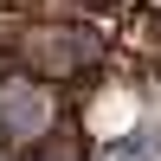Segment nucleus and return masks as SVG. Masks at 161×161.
I'll return each instance as SVG.
<instances>
[{
	"mask_svg": "<svg viewBox=\"0 0 161 161\" xmlns=\"http://www.w3.org/2000/svg\"><path fill=\"white\" fill-rule=\"evenodd\" d=\"M32 161H90V129L84 123H58L45 142H39Z\"/></svg>",
	"mask_w": 161,
	"mask_h": 161,
	"instance_id": "nucleus-2",
	"label": "nucleus"
},
{
	"mask_svg": "<svg viewBox=\"0 0 161 161\" xmlns=\"http://www.w3.org/2000/svg\"><path fill=\"white\" fill-rule=\"evenodd\" d=\"M84 7H90V13H136L142 0H84Z\"/></svg>",
	"mask_w": 161,
	"mask_h": 161,
	"instance_id": "nucleus-3",
	"label": "nucleus"
},
{
	"mask_svg": "<svg viewBox=\"0 0 161 161\" xmlns=\"http://www.w3.org/2000/svg\"><path fill=\"white\" fill-rule=\"evenodd\" d=\"M58 123H71V90L19 71L0 84V161H32L39 142Z\"/></svg>",
	"mask_w": 161,
	"mask_h": 161,
	"instance_id": "nucleus-1",
	"label": "nucleus"
}]
</instances>
